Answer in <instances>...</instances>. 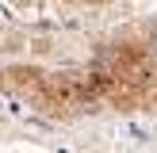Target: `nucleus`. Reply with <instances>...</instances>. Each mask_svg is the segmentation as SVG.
I'll use <instances>...</instances> for the list:
<instances>
[{"label": "nucleus", "instance_id": "1", "mask_svg": "<svg viewBox=\"0 0 157 153\" xmlns=\"http://www.w3.org/2000/svg\"><path fill=\"white\" fill-rule=\"evenodd\" d=\"M0 92L23 99L46 119H81V115L104 111V92L92 65H4Z\"/></svg>", "mask_w": 157, "mask_h": 153}, {"label": "nucleus", "instance_id": "2", "mask_svg": "<svg viewBox=\"0 0 157 153\" xmlns=\"http://www.w3.org/2000/svg\"><path fill=\"white\" fill-rule=\"evenodd\" d=\"M111 111H157V50L138 38H119L88 61Z\"/></svg>", "mask_w": 157, "mask_h": 153}, {"label": "nucleus", "instance_id": "3", "mask_svg": "<svg viewBox=\"0 0 157 153\" xmlns=\"http://www.w3.org/2000/svg\"><path fill=\"white\" fill-rule=\"evenodd\" d=\"M73 4H107V0H73Z\"/></svg>", "mask_w": 157, "mask_h": 153}]
</instances>
